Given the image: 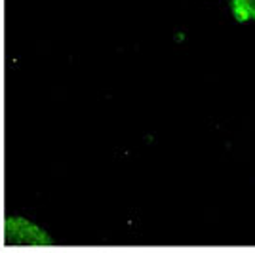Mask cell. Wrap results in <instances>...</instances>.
Segmentation results:
<instances>
[{"instance_id": "obj_1", "label": "cell", "mask_w": 255, "mask_h": 253, "mask_svg": "<svg viewBox=\"0 0 255 253\" xmlns=\"http://www.w3.org/2000/svg\"><path fill=\"white\" fill-rule=\"evenodd\" d=\"M233 13L238 21H255V0H233Z\"/></svg>"}]
</instances>
